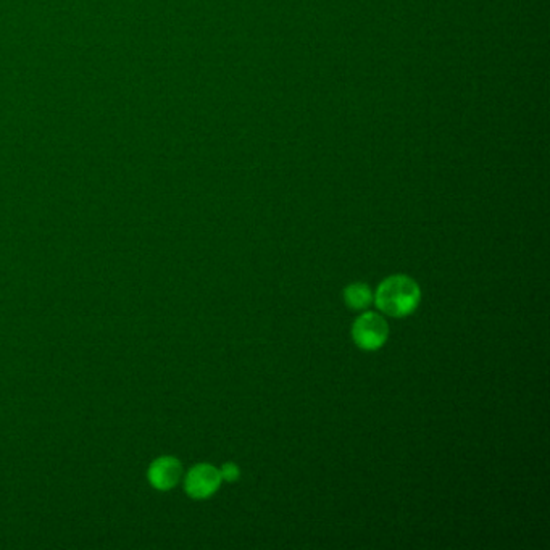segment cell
Returning a JSON list of instances; mask_svg holds the SVG:
<instances>
[{"instance_id":"cell-6","label":"cell","mask_w":550,"mask_h":550,"mask_svg":"<svg viewBox=\"0 0 550 550\" xmlns=\"http://www.w3.org/2000/svg\"><path fill=\"white\" fill-rule=\"evenodd\" d=\"M219 473H221L223 481L234 482L239 480L241 470H239V467H238L236 463H233V461H228L223 467L219 468Z\"/></svg>"},{"instance_id":"cell-1","label":"cell","mask_w":550,"mask_h":550,"mask_svg":"<svg viewBox=\"0 0 550 550\" xmlns=\"http://www.w3.org/2000/svg\"><path fill=\"white\" fill-rule=\"evenodd\" d=\"M378 309L385 315L404 318L412 315L422 301L418 283L407 275H394L386 278L373 295Z\"/></svg>"},{"instance_id":"cell-2","label":"cell","mask_w":550,"mask_h":550,"mask_svg":"<svg viewBox=\"0 0 550 550\" xmlns=\"http://www.w3.org/2000/svg\"><path fill=\"white\" fill-rule=\"evenodd\" d=\"M389 338V324L377 312H365L352 324V340L362 350H378Z\"/></svg>"},{"instance_id":"cell-5","label":"cell","mask_w":550,"mask_h":550,"mask_svg":"<svg viewBox=\"0 0 550 550\" xmlns=\"http://www.w3.org/2000/svg\"><path fill=\"white\" fill-rule=\"evenodd\" d=\"M344 301L349 309L360 310L368 309L373 302V291L365 283H352L344 289Z\"/></svg>"},{"instance_id":"cell-4","label":"cell","mask_w":550,"mask_h":550,"mask_svg":"<svg viewBox=\"0 0 550 550\" xmlns=\"http://www.w3.org/2000/svg\"><path fill=\"white\" fill-rule=\"evenodd\" d=\"M147 480L154 489H173L182 480V461L172 455L154 460L147 470Z\"/></svg>"},{"instance_id":"cell-3","label":"cell","mask_w":550,"mask_h":550,"mask_svg":"<svg viewBox=\"0 0 550 550\" xmlns=\"http://www.w3.org/2000/svg\"><path fill=\"white\" fill-rule=\"evenodd\" d=\"M221 481L219 468L211 463H197L184 476V490L189 498L204 500L219 489Z\"/></svg>"}]
</instances>
